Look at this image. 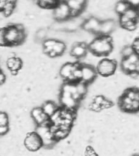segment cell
I'll return each mask as SVG.
<instances>
[{
    "mask_svg": "<svg viewBox=\"0 0 139 156\" xmlns=\"http://www.w3.org/2000/svg\"><path fill=\"white\" fill-rule=\"evenodd\" d=\"M88 50L97 56L109 55L113 50V39L110 36L98 37L88 45Z\"/></svg>",
    "mask_w": 139,
    "mask_h": 156,
    "instance_id": "1",
    "label": "cell"
},
{
    "mask_svg": "<svg viewBox=\"0 0 139 156\" xmlns=\"http://www.w3.org/2000/svg\"><path fill=\"white\" fill-rule=\"evenodd\" d=\"M117 69L116 61L109 58H103L99 61L96 70L102 76H110L113 75Z\"/></svg>",
    "mask_w": 139,
    "mask_h": 156,
    "instance_id": "2",
    "label": "cell"
},
{
    "mask_svg": "<svg viewBox=\"0 0 139 156\" xmlns=\"http://www.w3.org/2000/svg\"><path fill=\"white\" fill-rule=\"evenodd\" d=\"M50 125H42L37 126L36 132L41 138L42 145L46 147H51L56 141L54 139L53 134L49 130Z\"/></svg>",
    "mask_w": 139,
    "mask_h": 156,
    "instance_id": "3",
    "label": "cell"
},
{
    "mask_svg": "<svg viewBox=\"0 0 139 156\" xmlns=\"http://www.w3.org/2000/svg\"><path fill=\"white\" fill-rule=\"evenodd\" d=\"M53 15L58 22L67 21L70 18V9L66 1H59L54 8Z\"/></svg>",
    "mask_w": 139,
    "mask_h": 156,
    "instance_id": "4",
    "label": "cell"
},
{
    "mask_svg": "<svg viewBox=\"0 0 139 156\" xmlns=\"http://www.w3.org/2000/svg\"><path fill=\"white\" fill-rule=\"evenodd\" d=\"M24 145L31 152L38 151L43 146L41 138L36 132L27 134L24 140Z\"/></svg>",
    "mask_w": 139,
    "mask_h": 156,
    "instance_id": "5",
    "label": "cell"
},
{
    "mask_svg": "<svg viewBox=\"0 0 139 156\" xmlns=\"http://www.w3.org/2000/svg\"><path fill=\"white\" fill-rule=\"evenodd\" d=\"M5 42L7 45L13 46L19 45V32L16 29L14 24L5 27Z\"/></svg>",
    "mask_w": 139,
    "mask_h": 156,
    "instance_id": "6",
    "label": "cell"
},
{
    "mask_svg": "<svg viewBox=\"0 0 139 156\" xmlns=\"http://www.w3.org/2000/svg\"><path fill=\"white\" fill-rule=\"evenodd\" d=\"M88 49V45L86 42H75L71 45L70 55L76 59H80L86 56Z\"/></svg>",
    "mask_w": 139,
    "mask_h": 156,
    "instance_id": "7",
    "label": "cell"
},
{
    "mask_svg": "<svg viewBox=\"0 0 139 156\" xmlns=\"http://www.w3.org/2000/svg\"><path fill=\"white\" fill-rule=\"evenodd\" d=\"M82 72L81 81L88 84L95 80L97 76V70L93 66L83 64L80 67Z\"/></svg>",
    "mask_w": 139,
    "mask_h": 156,
    "instance_id": "8",
    "label": "cell"
},
{
    "mask_svg": "<svg viewBox=\"0 0 139 156\" xmlns=\"http://www.w3.org/2000/svg\"><path fill=\"white\" fill-rule=\"evenodd\" d=\"M59 101L63 108L71 110H76L79 103L72 98L71 94L64 91H61L60 92Z\"/></svg>",
    "mask_w": 139,
    "mask_h": 156,
    "instance_id": "9",
    "label": "cell"
},
{
    "mask_svg": "<svg viewBox=\"0 0 139 156\" xmlns=\"http://www.w3.org/2000/svg\"><path fill=\"white\" fill-rule=\"evenodd\" d=\"M31 116L37 126L51 125L49 117L44 114L41 107H36L32 110Z\"/></svg>",
    "mask_w": 139,
    "mask_h": 156,
    "instance_id": "10",
    "label": "cell"
},
{
    "mask_svg": "<svg viewBox=\"0 0 139 156\" xmlns=\"http://www.w3.org/2000/svg\"><path fill=\"white\" fill-rule=\"evenodd\" d=\"M101 21L95 16H91L83 24V30L91 34H99Z\"/></svg>",
    "mask_w": 139,
    "mask_h": 156,
    "instance_id": "11",
    "label": "cell"
},
{
    "mask_svg": "<svg viewBox=\"0 0 139 156\" xmlns=\"http://www.w3.org/2000/svg\"><path fill=\"white\" fill-rule=\"evenodd\" d=\"M70 9V18L77 17L82 12L86 5V2L80 0H72L66 1Z\"/></svg>",
    "mask_w": 139,
    "mask_h": 156,
    "instance_id": "12",
    "label": "cell"
},
{
    "mask_svg": "<svg viewBox=\"0 0 139 156\" xmlns=\"http://www.w3.org/2000/svg\"><path fill=\"white\" fill-rule=\"evenodd\" d=\"M116 26V23L114 20L107 19L101 21L99 32L100 36H109L115 30Z\"/></svg>",
    "mask_w": 139,
    "mask_h": 156,
    "instance_id": "13",
    "label": "cell"
},
{
    "mask_svg": "<svg viewBox=\"0 0 139 156\" xmlns=\"http://www.w3.org/2000/svg\"><path fill=\"white\" fill-rule=\"evenodd\" d=\"M78 65V62L74 63L67 62L63 64L59 69V75L61 78H63L65 81H67L72 76L73 72Z\"/></svg>",
    "mask_w": 139,
    "mask_h": 156,
    "instance_id": "14",
    "label": "cell"
},
{
    "mask_svg": "<svg viewBox=\"0 0 139 156\" xmlns=\"http://www.w3.org/2000/svg\"><path fill=\"white\" fill-rule=\"evenodd\" d=\"M41 108L44 114L46 115L49 118L51 117L58 109L56 104L52 101H45L42 105Z\"/></svg>",
    "mask_w": 139,
    "mask_h": 156,
    "instance_id": "15",
    "label": "cell"
},
{
    "mask_svg": "<svg viewBox=\"0 0 139 156\" xmlns=\"http://www.w3.org/2000/svg\"><path fill=\"white\" fill-rule=\"evenodd\" d=\"M129 7L130 5L128 1H120L115 5L114 11L119 16H122L129 9Z\"/></svg>",
    "mask_w": 139,
    "mask_h": 156,
    "instance_id": "16",
    "label": "cell"
},
{
    "mask_svg": "<svg viewBox=\"0 0 139 156\" xmlns=\"http://www.w3.org/2000/svg\"><path fill=\"white\" fill-rule=\"evenodd\" d=\"M124 16L129 20L137 23L139 19V9L130 7L129 9L124 14Z\"/></svg>",
    "mask_w": 139,
    "mask_h": 156,
    "instance_id": "17",
    "label": "cell"
},
{
    "mask_svg": "<svg viewBox=\"0 0 139 156\" xmlns=\"http://www.w3.org/2000/svg\"><path fill=\"white\" fill-rule=\"evenodd\" d=\"M16 2L13 1H6L5 5L3 9V15L5 17L10 16L15 9Z\"/></svg>",
    "mask_w": 139,
    "mask_h": 156,
    "instance_id": "18",
    "label": "cell"
},
{
    "mask_svg": "<svg viewBox=\"0 0 139 156\" xmlns=\"http://www.w3.org/2000/svg\"><path fill=\"white\" fill-rule=\"evenodd\" d=\"M75 84L77 92L83 98L86 95V94H87L88 84L81 80L76 82Z\"/></svg>",
    "mask_w": 139,
    "mask_h": 156,
    "instance_id": "19",
    "label": "cell"
},
{
    "mask_svg": "<svg viewBox=\"0 0 139 156\" xmlns=\"http://www.w3.org/2000/svg\"><path fill=\"white\" fill-rule=\"evenodd\" d=\"M66 49V45L65 43L57 41L54 47H53V51L57 54L58 56H60L64 53Z\"/></svg>",
    "mask_w": 139,
    "mask_h": 156,
    "instance_id": "20",
    "label": "cell"
},
{
    "mask_svg": "<svg viewBox=\"0 0 139 156\" xmlns=\"http://www.w3.org/2000/svg\"><path fill=\"white\" fill-rule=\"evenodd\" d=\"M58 2L59 1H37V5H39L40 8L44 9L54 8Z\"/></svg>",
    "mask_w": 139,
    "mask_h": 156,
    "instance_id": "21",
    "label": "cell"
},
{
    "mask_svg": "<svg viewBox=\"0 0 139 156\" xmlns=\"http://www.w3.org/2000/svg\"><path fill=\"white\" fill-rule=\"evenodd\" d=\"M135 50L132 45H124L122 48L121 55L122 58H127L135 53Z\"/></svg>",
    "mask_w": 139,
    "mask_h": 156,
    "instance_id": "22",
    "label": "cell"
},
{
    "mask_svg": "<svg viewBox=\"0 0 139 156\" xmlns=\"http://www.w3.org/2000/svg\"><path fill=\"white\" fill-rule=\"evenodd\" d=\"M70 132L66 131V130H62L61 129H59L53 134L54 139L55 140H63L67 137L69 134Z\"/></svg>",
    "mask_w": 139,
    "mask_h": 156,
    "instance_id": "23",
    "label": "cell"
},
{
    "mask_svg": "<svg viewBox=\"0 0 139 156\" xmlns=\"http://www.w3.org/2000/svg\"><path fill=\"white\" fill-rule=\"evenodd\" d=\"M137 23L135 22V21L130 20V21L127 22L126 23L122 25L121 26L126 30L133 32L137 30Z\"/></svg>",
    "mask_w": 139,
    "mask_h": 156,
    "instance_id": "24",
    "label": "cell"
},
{
    "mask_svg": "<svg viewBox=\"0 0 139 156\" xmlns=\"http://www.w3.org/2000/svg\"><path fill=\"white\" fill-rule=\"evenodd\" d=\"M22 65H23V62L21 60V58L19 57H16L14 66L10 70V71H15V72H19V71L22 68Z\"/></svg>",
    "mask_w": 139,
    "mask_h": 156,
    "instance_id": "25",
    "label": "cell"
},
{
    "mask_svg": "<svg viewBox=\"0 0 139 156\" xmlns=\"http://www.w3.org/2000/svg\"><path fill=\"white\" fill-rule=\"evenodd\" d=\"M9 124V117L5 112H0V126H5Z\"/></svg>",
    "mask_w": 139,
    "mask_h": 156,
    "instance_id": "26",
    "label": "cell"
},
{
    "mask_svg": "<svg viewBox=\"0 0 139 156\" xmlns=\"http://www.w3.org/2000/svg\"><path fill=\"white\" fill-rule=\"evenodd\" d=\"M5 30L4 28H0V47H3L7 45L5 37Z\"/></svg>",
    "mask_w": 139,
    "mask_h": 156,
    "instance_id": "27",
    "label": "cell"
},
{
    "mask_svg": "<svg viewBox=\"0 0 139 156\" xmlns=\"http://www.w3.org/2000/svg\"><path fill=\"white\" fill-rule=\"evenodd\" d=\"M105 99H106V97L103 96L102 95H96L93 97V101L95 102L96 104H98L101 107L102 104Z\"/></svg>",
    "mask_w": 139,
    "mask_h": 156,
    "instance_id": "28",
    "label": "cell"
},
{
    "mask_svg": "<svg viewBox=\"0 0 139 156\" xmlns=\"http://www.w3.org/2000/svg\"><path fill=\"white\" fill-rule=\"evenodd\" d=\"M89 107L90 109L93 111V112H100L101 110H102L100 105L96 104L93 101L90 104H89Z\"/></svg>",
    "mask_w": 139,
    "mask_h": 156,
    "instance_id": "29",
    "label": "cell"
},
{
    "mask_svg": "<svg viewBox=\"0 0 139 156\" xmlns=\"http://www.w3.org/2000/svg\"><path fill=\"white\" fill-rule=\"evenodd\" d=\"M16 58V57H13V58H9L7 60H6V66L10 70L14 66V65L15 62Z\"/></svg>",
    "mask_w": 139,
    "mask_h": 156,
    "instance_id": "30",
    "label": "cell"
},
{
    "mask_svg": "<svg viewBox=\"0 0 139 156\" xmlns=\"http://www.w3.org/2000/svg\"><path fill=\"white\" fill-rule=\"evenodd\" d=\"M9 130V127L8 125L0 126V136L5 135L8 133Z\"/></svg>",
    "mask_w": 139,
    "mask_h": 156,
    "instance_id": "31",
    "label": "cell"
},
{
    "mask_svg": "<svg viewBox=\"0 0 139 156\" xmlns=\"http://www.w3.org/2000/svg\"><path fill=\"white\" fill-rule=\"evenodd\" d=\"M132 46L134 48L135 53H137V55H139V37L135 38L132 44Z\"/></svg>",
    "mask_w": 139,
    "mask_h": 156,
    "instance_id": "32",
    "label": "cell"
},
{
    "mask_svg": "<svg viewBox=\"0 0 139 156\" xmlns=\"http://www.w3.org/2000/svg\"><path fill=\"white\" fill-rule=\"evenodd\" d=\"M131 7L139 9V0L127 1Z\"/></svg>",
    "mask_w": 139,
    "mask_h": 156,
    "instance_id": "33",
    "label": "cell"
},
{
    "mask_svg": "<svg viewBox=\"0 0 139 156\" xmlns=\"http://www.w3.org/2000/svg\"><path fill=\"white\" fill-rule=\"evenodd\" d=\"M129 75L130 77L132 79H137L139 76V73L136 71H135V72H133L131 73H129Z\"/></svg>",
    "mask_w": 139,
    "mask_h": 156,
    "instance_id": "34",
    "label": "cell"
},
{
    "mask_svg": "<svg viewBox=\"0 0 139 156\" xmlns=\"http://www.w3.org/2000/svg\"><path fill=\"white\" fill-rule=\"evenodd\" d=\"M6 1H0V12H2L5 5Z\"/></svg>",
    "mask_w": 139,
    "mask_h": 156,
    "instance_id": "35",
    "label": "cell"
},
{
    "mask_svg": "<svg viewBox=\"0 0 139 156\" xmlns=\"http://www.w3.org/2000/svg\"><path fill=\"white\" fill-rule=\"evenodd\" d=\"M132 156H139V154H134Z\"/></svg>",
    "mask_w": 139,
    "mask_h": 156,
    "instance_id": "36",
    "label": "cell"
},
{
    "mask_svg": "<svg viewBox=\"0 0 139 156\" xmlns=\"http://www.w3.org/2000/svg\"><path fill=\"white\" fill-rule=\"evenodd\" d=\"M0 64H1V61H0Z\"/></svg>",
    "mask_w": 139,
    "mask_h": 156,
    "instance_id": "37",
    "label": "cell"
}]
</instances>
